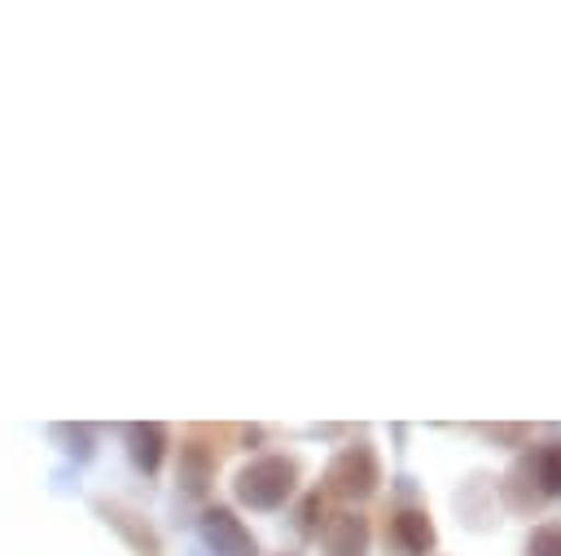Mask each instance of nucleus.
I'll use <instances>...</instances> for the list:
<instances>
[{
	"mask_svg": "<svg viewBox=\"0 0 561 556\" xmlns=\"http://www.w3.org/2000/svg\"><path fill=\"white\" fill-rule=\"evenodd\" d=\"M162 447H167L162 425H131V455L145 473H153L162 464Z\"/></svg>",
	"mask_w": 561,
	"mask_h": 556,
	"instance_id": "0eeeda50",
	"label": "nucleus"
},
{
	"mask_svg": "<svg viewBox=\"0 0 561 556\" xmlns=\"http://www.w3.org/2000/svg\"><path fill=\"white\" fill-rule=\"evenodd\" d=\"M324 482L342 499H368L377 490V482H381V464H377V455H373L368 442H355V447H342L337 451V460L329 464Z\"/></svg>",
	"mask_w": 561,
	"mask_h": 556,
	"instance_id": "f03ea898",
	"label": "nucleus"
},
{
	"mask_svg": "<svg viewBox=\"0 0 561 556\" xmlns=\"http://www.w3.org/2000/svg\"><path fill=\"white\" fill-rule=\"evenodd\" d=\"M526 556H561V525H539L526 543Z\"/></svg>",
	"mask_w": 561,
	"mask_h": 556,
	"instance_id": "6e6552de",
	"label": "nucleus"
},
{
	"mask_svg": "<svg viewBox=\"0 0 561 556\" xmlns=\"http://www.w3.org/2000/svg\"><path fill=\"white\" fill-rule=\"evenodd\" d=\"M390 538H394L403 552H412V556L430 552V547H434L430 512H425V508H403V512H394V521H390Z\"/></svg>",
	"mask_w": 561,
	"mask_h": 556,
	"instance_id": "20e7f679",
	"label": "nucleus"
},
{
	"mask_svg": "<svg viewBox=\"0 0 561 556\" xmlns=\"http://www.w3.org/2000/svg\"><path fill=\"white\" fill-rule=\"evenodd\" d=\"M324 543L333 556H364L368 552V521L359 512H337L324 530Z\"/></svg>",
	"mask_w": 561,
	"mask_h": 556,
	"instance_id": "39448f33",
	"label": "nucleus"
},
{
	"mask_svg": "<svg viewBox=\"0 0 561 556\" xmlns=\"http://www.w3.org/2000/svg\"><path fill=\"white\" fill-rule=\"evenodd\" d=\"M526 464H530L539 499H561V442H543L539 451L526 455Z\"/></svg>",
	"mask_w": 561,
	"mask_h": 556,
	"instance_id": "423d86ee",
	"label": "nucleus"
},
{
	"mask_svg": "<svg viewBox=\"0 0 561 556\" xmlns=\"http://www.w3.org/2000/svg\"><path fill=\"white\" fill-rule=\"evenodd\" d=\"M202 538L215 556H259L250 530L241 525V517H232L228 508H206L202 512Z\"/></svg>",
	"mask_w": 561,
	"mask_h": 556,
	"instance_id": "7ed1b4c3",
	"label": "nucleus"
},
{
	"mask_svg": "<svg viewBox=\"0 0 561 556\" xmlns=\"http://www.w3.org/2000/svg\"><path fill=\"white\" fill-rule=\"evenodd\" d=\"M289 490H294V464L285 455H263L237 473V499L250 508L272 512L289 499Z\"/></svg>",
	"mask_w": 561,
	"mask_h": 556,
	"instance_id": "f257e3e1",
	"label": "nucleus"
}]
</instances>
